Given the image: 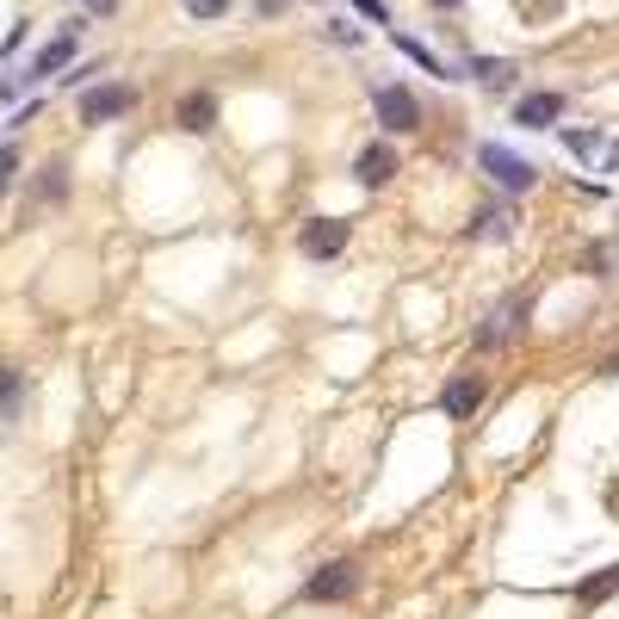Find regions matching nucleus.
Here are the masks:
<instances>
[{
  "mask_svg": "<svg viewBox=\"0 0 619 619\" xmlns=\"http://www.w3.org/2000/svg\"><path fill=\"white\" fill-rule=\"evenodd\" d=\"M477 168H484L502 193H533V186H539V168H533L526 155H514L508 143H484V149H477Z\"/></svg>",
  "mask_w": 619,
  "mask_h": 619,
  "instance_id": "nucleus-1",
  "label": "nucleus"
},
{
  "mask_svg": "<svg viewBox=\"0 0 619 619\" xmlns=\"http://www.w3.org/2000/svg\"><path fill=\"white\" fill-rule=\"evenodd\" d=\"M372 112H378L385 136H409V131H422V99L409 94V87H378V94H372Z\"/></svg>",
  "mask_w": 619,
  "mask_h": 619,
  "instance_id": "nucleus-2",
  "label": "nucleus"
},
{
  "mask_svg": "<svg viewBox=\"0 0 619 619\" xmlns=\"http://www.w3.org/2000/svg\"><path fill=\"white\" fill-rule=\"evenodd\" d=\"M124 112H136V87H124V81H106V87L81 94V124H112Z\"/></svg>",
  "mask_w": 619,
  "mask_h": 619,
  "instance_id": "nucleus-3",
  "label": "nucleus"
},
{
  "mask_svg": "<svg viewBox=\"0 0 619 619\" xmlns=\"http://www.w3.org/2000/svg\"><path fill=\"white\" fill-rule=\"evenodd\" d=\"M348 595H360V563L353 558L323 563V570L304 582V600H348Z\"/></svg>",
  "mask_w": 619,
  "mask_h": 619,
  "instance_id": "nucleus-4",
  "label": "nucleus"
},
{
  "mask_svg": "<svg viewBox=\"0 0 619 619\" xmlns=\"http://www.w3.org/2000/svg\"><path fill=\"white\" fill-rule=\"evenodd\" d=\"M508 118H514L521 131H558V118H563V94H558V87H539V94H521Z\"/></svg>",
  "mask_w": 619,
  "mask_h": 619,
  "instance_id": "nucleus-5",
  "label": "nucleus"
},
{
  "mask_svg": "<svg viewBox=\"0 0 619 619\" xmlns=\"http://www.w3.org/2000/svg\"><path fill=\"white\" fill-rule=\"evenodd\" d=\"M341 248H348V223H341V217H316V223H304V235H298V254H310V260H335Z\"/></svg>",
  "mask_w": 619,
  "mask_h": 619,
  "instance_id": "nucleus-6",
  "label": "nucleus"
},
{
  "mask_svg": "<svg viewBox=\"0 0 619 619\" xmlns=\"http://www.w3.org/2000/svg\"><path fill=\"white\" fill-rule=\"evenodd\" d=\"M75 44H81V20H69V25H62V38H50V44L38 50V57L25 62V75H20V81H44V75H57L62 62L75 57Z\"/></svg>",
  "mask_w": 619,
  "mask_h": 619,
  "instance_id": "nucleus-7",
  "label": "nucleus"
},
{
  "mask_svg": "<svg viewBox=\"0 0 619 619\" xmlns=\"http://www.w3.org/2000/svg\"><path fill=\"white\" fill-rule=\"evenodd\" d=\"M174 124L186 136H205V131H217V94L211 87H193V94H180V106H174Z\"/></svg>",
  "mask_w": 619,
  "mask_h": 619,
  "instance_id": "nucleus-8",
  "label": "nucleus"
},
{
  "mask_svg": "<svg viewBox=\"0 0 619 619\" xmlns=\"http://www.w3.org/2000/svg\"><path fill=\"white\" fill-rule=\"evenodd\" d=\"M353 174H360V186H385V180L397 174V149H390V143H366L360 161H353Z\"/></svg>",
  "mask_w": 619,
  "mask_h": 619,
  "instance_id": "nucleus-9",
  "label": "nucleus"
},
{
  "mask_svg": "<svg viewBox=\"0 0 619 619\" xmlns=\"http://www.w3.org/2000/svg\"><path fill=\"white\" fill-rule=\"evenodd\" d=\"M477 403H484V378H452V385L440 390V409L452 415V422H464Z\"/></svg>",
  "mask_w": 619,
  "mask_h": 619,
  "instance_id": "nucleus-10",
  "label": "nucleus"
},
{
  "mask_svg": "<svg viewBox=\"0 0 619 619\" xmlns=\"http://www.w3.org/2000/svg\"><path fill=\"white\" fill-rule=\"evenodd\" d=\"M471 75L484 81L489 94H508V87H514V75H521V69H514V62H508V57H477V62H471Z\"/></svg>",
  "mask_w": 619,
  "mask_h": 619,
  "instance_id": "nucleus-11",
  "label": "nucleus"
},
{
  "mask_svg": "<svg viewBox=\"0 0 619 619\" xmlns=\"http://www.w3.org/2000/svg\"><path fill=\"white\" fill-rule=\"evenodd\" d=\"M390 38H397V32H390ZM397 50H403V57H415L427 69V75H440V81H464L459 69H446L440 57H434V50H427V44H415V38H397Z\"/></svg>",
  "mask_w": 619,
  "mask_h": 619,
  "instance_id": "nucleus-12",
  "label": "nucleus"
},
{
  "mask_svg": "<svg viewBox=\"0 0 619 619\" xmlns=\"http://www.w3.org/2000/svg\"><path fill=\"white\" fill-rule=\"evenodd\" d=\"M614 588H619V570H595V576L576 588V600H582V607H600V600L614 595Z\"/></svg>",
  "mask_w": 619,
  "mask_h": 619,
  "instance_id": "nucleus-13",
  "label": "nucleus"
},
{
  "mask_svg": "<svg viewBox=\"0 0 619 619\" xmlns=\"http://www.w3.org/2000/svg\"><path fill=\"white\" fill-rule=\"evenodd\" d=\"M20 397H25V378L13 366H0V415H20Z\"/></svg>",
  "mask_w": 619,
  "mask_h": 619,
  "instance_id": "nucleus-14",
  "label": "nucleus"
},
{
  "mask_svg": "<svg viewBox=\"0 0 619 619\" xmlns=\"http://www.w3.org/2000/svg\"><path fill=\"white\" fill-rule=\"evenodd\" d=\"M558 136H563V149L576 155V161H595V155H600V136L595 131H558Z\"/></svg>",
  "mask_w": 619,
  "mask_h": 619,
  "instance_id": "nucleus-15",
  "label": "nucleus"
},
{
  "mask_svg": "<svg viewBox=\"0 0 619 619\" xmlns=\"http://www.w3.org/2000/svg\"><path fill=\"white\" fill-rule=\"evenodd\" d=\"M38 198H69V168H44Z\"/></svg>",
  "mask_w": 619,
  "mask_h": 619,
  "instance_id": "nucleus-16",
  "label": "nucleus"
},
{
  "mask_svg": "<svg viewBox=\"0 0 619 619\" xmlns=\"http://www.w3.org/2000/svg\"><path fill=\"white\" fill-rule=\"evenodd\" d=\"M235 0H186V20H223Z\"/></svg>",
  "mask_w": 619,
  "mask_h": 619,
  "instance_id": "nucleus-17",
  "label": "nucleus"
},
{
  "mask_svg": "<svg viewBox=\"0 0 619 619\" xmlns=\"http://www.w3.org/2000/svg\"><path fill=\"white\" fill-rule=\"evenodd\" d=\"M508 230H514V217H508V211H484V217H477V235H496V242H502Z\"/></svg>",
  "mask_w": 619,
  "mask_h": 619,
  "instance_id": "nucleus-18",
  "label": "nucleus"
},
{
  "mask_svg": "<svg viewBox=\"0 0 619 619\" xmlns=\"http://www.w3.org/2000/svg\"><path fill=\"white\" fill-rule=\"evenodd\" d=\"M13 174H20V149H13V143H7V149H0V193H7V186H13Z\"/></svg>",
  "mask_w": 619,
  "mask_h": 619,
  "instance_id": "nucleus-19",
  "label": "nucleus"
},
{
  "mask_svg": "<svg viewBox=\"0 0 619 619\" xmlns=\"http://www.w3.org/2000/svg\"><path fill=\"white\" fill-rule=\"evenodd\" d=\"M353 7H360V13H366L372 25H390V13H385V0H353Z\"/></svg>",
  "mask_w": 619,
  "mask_h": 619,
  "instance_id": "nucleus-20",
  "label": "nucleus"
},
{
  "mask_svg": "<svg viewBox=\"0 0 619 619\" xmlns=\"http://www.w3.org/2000/svg\"><path fill=\"white\" fill-rule=\"evenodd\" d=\"M87 13H118V0H81Z\"/></svg>",
  "mask_w": 619,
  "mask_h": 619,
  "instance_id": "nucleus-21",
  "label": "nucleus"
},
{
  "mask_svg": "<svg viewBox=\"0 0 619 619\" xmlns=\"http://www.w3.org/2000/svg\"><path fill=\"white\" fill-rule=\"evenodd\" d=\"M434 7H459V0H434Z\"/></svg>",
  "mask_w": 619,
  "mask_h": 619,
  "instance_id": "nucleus-22",
  "label": "nucleus"
}]
</instances>
